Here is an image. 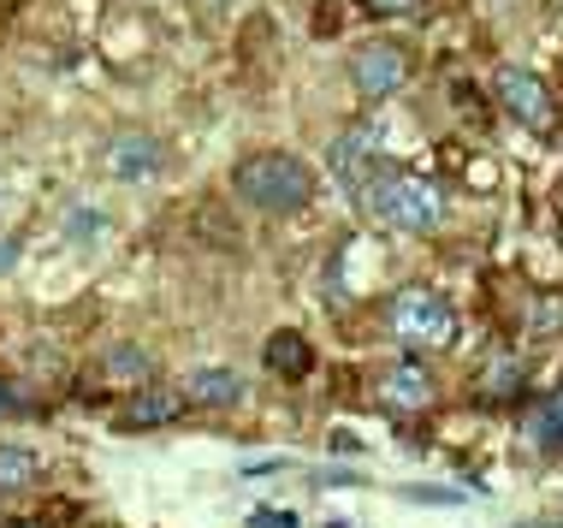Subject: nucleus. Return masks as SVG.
Masks as SVG:
<instances>
[{
	"mask_svg": "<svg viewBox=\"0 0 563 528\" xmlns=\"http://www.w3.org/2000/svg\"><path fill=\"white\" fill-rule=\"evenodd\" d=\"M232 190H238L243 208H255V215H297L314 196V173L302 167L297 155L262 148V155H243L232 167Z\"/></svg>",
	"mask_w": 563,
	"mask_h": 528,
	"instance_id": "obj_1",
	"label": "nucleus"
},
{
	"mask_svg": "<svg viewBox=\"0 0 563 528\" xmlns=\"http://www.w3.org/2000/svg\"><path fill=\"white\" fill-rule=\"evenodd\" d=\"M356 202L368 208L379 226L391 232H433L439 215H445V196L428 173H409V167H391V173H374L368 185L356 190Z\"/></svg>",
	"mask_w": 563,
	"mask_h": 528,
	"instance_id": "obj_2",
	"label": "nucleus"
},
{
	"mask_svg": "<svg viewBox=\"0 0 563 528\" xmlns=\"http://www.w3.org/2000/svg\"><path fill=\"white\" fill-rule=\"evenodd\" d=\"M391 333H398L404 351H445L456 339V309L428 285H409V292L391 297Z\"/></svg>",
	"mask_w": 563,
	"mask_h": 528,
	"instance_id": "obj_3",
	"label": "nucleus"
},
{
	"mask_svg": "<svg viewBox=\"0 0 563 528\" xmlns=\"http://www.w3.org/2000/svg\"><path fill=\"white\" fill-rule=\"evenodd\" d=\"M498 101H505V113L516 119V125H528L534 138H552L558 131V101H552V89H545L534 72L505 66L498 72Z\"/></svg>",
	"mask_w": 563,
	"mask_h": 528,
	"instance_id": "obj_4",
	"label": "nucleus"
},
{
	"mask_svg": "<svg viewBox=\"0 0 563 528\" xmlns=\"http://www.w3.org/2000/svg\"><path fill=\"white\" fill-rule=\"evenodd\" d=\"M350 78H356V89L368 101H386L409 84V54L391 48V42H368V48L350 54Z\"/></svg>",
	"mask_w": 563,
	"mask_h": 528,
	"instance_id": "obj_5",
	"label": "nucleus"
},
{
	"mask_svg": "<svg viewBox=\"0 0 563 528\" xmlns=\"http://www.w3.org/2000/svg\"><path fill=\"white\" fill-rule=\"evenodd\" d=\"M101 161H108V173L125 178V185H148V178H161V167H166V148H161V138H148V131H113L108 148H101Z\"/></svg>",
	"mask_w": 563,
	"mask_h": 528,
	"instance_id": "obj_6",
	"label": "nucleus"
},
{
	"mask_svg": "<svg viewBox=\"0 0 563 528\" xmlns=\"http://www.w3.org/2000/svg\"><path fill=\"white\" fill-rule=\"evenodd\" d=\"M374 161H379V125H350V131H339V143H332V173H339L350 190H362V185L379 173Z\"/></svg>",
	"mask_w": 563,
	"mask_h": 528,
	"instance_id": "obj_7",
	"label": "nucleus"
},
{
	"mask_svg": "<svg viewBox=\"0 0 563 528\" xmlns=\"http://www.w3.org/2000/svg\"><path fill=\"white\" fill-rule=\"evenodd\" d=\"M185 416V392L173 386H131V398L119 404V428L125 433H143V428H161V421H178Z\"/></svg>",
	"mask_w": 563,
	"mask_h": 528,
	"instance_id": "obj_8",
	"label": "nucleus"
},
{
	"mask_svg": "<svg viewBox=\"0 0 563 528\" xmlns=\"http://www.w3.org/2000/svg\"><path fill=\"white\" fill-rule=\"evenodd\" d=\"M379 404H386V410H404V416L428 410L433 404V374L421 369L416 356H404L398 369H386V381H379Z\"/></svg>",
	"mask_w": 563,
	"mask_h": 528,
	"instance_id": "obj_9",
	"label": "nucleus"
},
{
	"mask_svg": "<svg viewBox=\"0 0 563 528\" xmlns=\"http://www.w3.org/2000/svg\"><path fill=\"white\" fill-rule=\"evenodd\" d=\"M243 398V374L232 369H196L185 381V404H208V410H232Z\"/></svg>",
	"mask_w": 563,
	"mask_h": 528,
	"instance_id": "obj_10",
	"label": "nucleus"
},
{
	"mask_svg": "<svg viewBox=\"0 0 563 528\" xmlns=\"http://www.w3.org/2000/svg\"><path fill=\"white\" fill-rule=\"evenodd\" d=\"M267 369L279 374V381H302V374L314 369V351L302 333H273L267 339Z\"/></svg>",
	"mask_w": 563,
	"mask_h": 528,
	"instance_id": "obj_11",
	"label": "nucleus"
},
{
	"mask_svg": "<svg viewBox=\"0 0 563 528\" xmlns=\"http://www.w3.org/2000/svg\"><path fill=\"white\" fill-rule=\"evenodd\" d=\"M36 451H24V446H0V493H24L30 481H36Z\"/></svg>",
	"mask_w": 563,
	"mask_h": 528,
	"instance_id": "obj_12",
	"label": "nucleus"
},
{
	"mask_svg": "<svg viewBox=\"0 0 563 528\" xmlns=\"http://www.w3.org/2000/svg\"><path fill=\"white\" fill-rule=\"evenodd\" d=\"M534 440L552 446V451H563V386L534 410Z\"/></svg>",
	"mask_w": 563,
	"mask_h": 528,
	"instance_id": "obj_13",
	"label": "nucleus"
},
{
	"mask_svg": "<svg viewBox=\"0 0 563 528\" xmlns=\"http://www.w3.org/2000/svg\"><path fill=\"white\" fill-rule=\"evenodd\" d=\"M113 369H125V374H148V356H143V351H131V344H119V351H113Z\"/></svg>",
	"mask_w": 563,
	"mask_h": 528,
	"instance_id": "obj_14",
	"label": "nucleus"
},
{
	"mask_svg": "<svg viewBox=\"0 0 563 528\" xmlns=\"http://www.w3.org/2000/svg\"><path fill=\"white\" fill-rule=\"evenodd\" d=\"M250 528H297V517H291V510H255Z\"/></svg>",
	"mask_w": 563,
	"mask_h": 528,
	"instance_id": "obj_15",
	"label": "nucleus"
},
{
	"mask_svg": "<svg viewBox=\"0 0 563 528\" xmlns=\"http://www.w3.org/2000/svg\"><path fill=\"white\" fill-rule=\"evenodd\" d=\"M19 255H24V238H0V274H12Z\"/></svg>",
	"mask_w": 563,
	"mask_h": 528,
	"instance_id": "obj_16",
	"label": "nucleus"
},
{
	"mask_svg": "<svg viewBox=\"0 0 563 528\" xmlns=\"http://www.w3.org/2000/svg\"><path fill=\"white\" fill-rule=\"evenodd\" d=\"M368 12H391V19H404V12H421V0H368Z\"/></svg>",
	"mask_w": 563,
	"mask_h": 528,
	"instance_id": "obj_17",
	"label": "nucleus"
},
{
	"mask_svg": "<svg viewBox=\"0 0 563 528\" xmlns=\"http://www.w3.org/2000/svg\"><path fill=\"white\" fill-rule=\"evenodd\" d=\"M24 404H19V392H12V381H0V416H19Z\"/></svg>",
	"mask_w": 563,
	"mask_h": 528,
	"instance_id": "obj_18",
	"label": "nucleus"
},
{
	"mask_svg": "<svg viewBox=\"0 0 563 528\" xmlns=\"http://www.w3.org/2000/svg\"><path fill=\"white\" fill-rule=\"evenodd\" d=\"M12 528H48V522H12Z\"/></svg>",
	"mask_w": 563,
	"mask_h": 528,
	"instance_id": "obj_19",
	"label": "nucleus"
}]
</instances>
